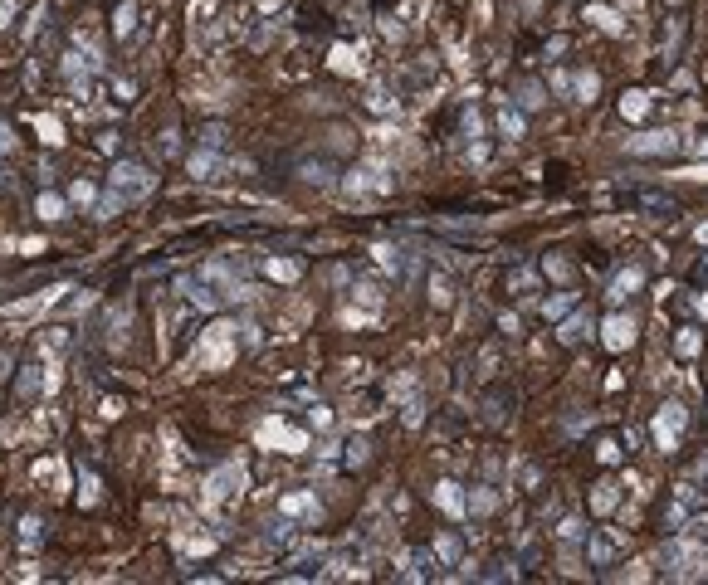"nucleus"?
Here are the masks:
<instances>
[{
	"label": "nucleus",
	"instance_id": "1",
	"mask_svg": "<svg viewBox=\"0 0 708 585\" xmlns=\"http://www.w3.org/2000/svg\"><path fill=\"white\" fill-rule=\"evenodd\" d=\"M112 191H122L127 200L147 195L152 191V171H147L142 161H117V166H112Z\"/></svg>",
	"mask_w": 708,
	"mask_h": 585
},
{
	"label": "nucleus",
	"instance_id": "2",
	"mask_svg": "<svg viewBox=\"0 0 708 585\" xmlns=\"http://www.w3.org/2000/svg\"><path fill=\"white\" fill-rule=\"evenodd\" d=\"M684 419H689V415H684V405H674V400H669V405L655 415V444H660V449H674V444H679V434H684Z\"/></svg>",
	"mask_w": 708,
	"mask_h": 585
},
{
	"label": "nucleus",
	"instance_id": "3",
	"mask_svg": "<svg viewBox=\"0 0 708 585\" xmlns=\"http://www.w3.org/2000/svg\"><path fill=\"white\" fill-rule=\"evenodd\" d=\"M601 332H606V347H610V351H625V347L635 342V322H630L625 312H610Z\"/></svg>",
	"mask_w": 708,
	"mask_h": 585
},
{
	"label": "nucleus",
	"instance_id": "4",
	"mask_svg": "<svg viewBox=\"0 0 708 585\" xmlns=\"http://www.w3.org/2000/svg\"><path fill=\"white\" fill-rule=\"evenodd\" d=\"M674 147H679L674 132H645V137H630V152H635V156H645V152H674Z\"/></svg>",
	"mask_w": 708,
	"mask_h": 585
},
{
	"label": "nucleus",
	"instance_id": "5",
	"mask_svg": "<svg viewBox=\"0 0 708 585\" xmlns=\"http://www.w3.org/2000/svg\"><path fill=\"white\" fill-rule=\"evenodd\" d=\"M699 507V488L694 483H679V492H674V512H669V527H684V517Z\"/></svg>",
	"mask_w": 708,
	"mask_h": 585
},
{
	"label": "nucleus",
	"instance_id": "6",
	"mask_svg": "<svg viewBox=\"0 0 708 585\" xmlns=\"http://www.w3.org/2000/svg\"><path fill=\"white\" fill-rule=\"evenodd\" d=\"M615 551H620V542H615V537H591V542H586V556H591V566H606Z\"/></svg>",
	"mask_w": 708,
	"mask_h": 585
},
{
	"label": "nucleus",
	"instance_id": "7",
	"mask_svg": "<svg viewBox=\"0 0 708 585\" xmlns=\"http://www.w3.org/2000/svg\"><path fill=\"white\" fill-rule=\"evenodd\" d=\"M586 322H591L586 312H572V317L557 327V342H582V337H586Z\"/></svg>",
	"mask_w": 708,
	"mask_h": 585
},
{
	"label": "nucleus",
	"instance_id": "8",
	"mask_svg": "<svg viewBox=\"0 0 708 585\" xmlns=\"http://www.w3.org/2000/svg\"><path fill=\"white\" fill-rule=\"evenodd\" d=\"M435 497H440V507H445L450 517L464 512V497H459V488H454V483H440V488H435Z\"/></svg>",
	"mask_w": 708,
	"mask_h": 585
},
{
	"label": "nucleus",
	"instance_id": "9",
	"mask_svg": "<svg viewBox=\"0 0 708 585\" xmlns=\"http://www.w3.org/2000/svg\"><path fill=\"white\" fill-rule=\"evenodd\" d=\"M132 25H137V5H132V0H122V5H117V15H112V29H117V34H132Z\"/></svg>",
	"mask_w": 708,
	"mask_h": 585
},
{
	"label": "nucleus",
	"instance_id": "10",
	"mask_svg": "<svg viewBox=\"0 0 708 585\" xmlns=\"http://www.w3.org/2000/svg\"><path fill=\"white\" fill-rule=\"evenodd\" d=\"M630 288H640V269H625V274H615V283H610V297L620 302Z\"/></svg>",
	"mask_w": 708,
	"mask_h": 585
},
{
	"label": "nucleus",
	"instance_id": "11",
	"mask_svg": "<svg viewBox=\"0 0 708 585\" xmlns=\"http://www.w3.org/2000/svg\"><path fill=\"white\" fill-rule=\"evenodd\" d=\"M122 205H127V195H122V191H107V195L98 200V220H112Z\"/></svg>",
	"mask_w": 708,
	"mask_h": 585
},
{
	"label": "nucleus",
	"instance_id": "12",
	"mask_svg": "<svg viewBox=\"0 0 708 585\" xmlns=\"http://www.w3.org/2000/svg\"><path fill=\"white\" fill-rule=\"evenodd\" d=\"M620 112H625V117H645V112H650V98H645V93H625Z\"/></svg>",
	"mask_w": 708,
	"mask_h": 585
},
{
	"label": "nucleus",
	"instance_id": "13",
	"mask_svg": "<svg viewBox=\"0 0 708 585\" xmlns=\"http://www.w3.org/2000/svg\"><path fill=\"white\" fill-rule=\"evenodd\" d=\"M591 20H596L601 29H610V34L620 29V15H615V10H606V5H591Z\"/></svg>",
	"mask_w": 708,
	"mask_h": 585
},
{
	"label": "nucleus",
	"instance_id": "14",
	"mask_svg": "<svg viewBox=\"0 0 708 585\" xmlns=\"http://www.w3.org/2000/svg\"><path fill=\"white\" fill-rule=\"evenodd\" d=\"M191 171H196V176H215V171H220V161H215L210 152H196V156H191Z\"/></svg>",
	"mask_w": 708,
	"mask_h": 585
},
{
	"label": "nucleus",
	"instance_id": "15",
	"mask_svg": "<svg viewBox=\"0 0 708 585\" xmlns=\"http://www.w3.org/2000/svg\"><path fill=\"white\" fill-rule=\"evenodd\" d=\"M567 307H572V297H567V292H552V297L542 302V312H547V322H552V317H562Z\"/></svg>",
	"mask_w": 708,
	"mask_h": 585
},
{
	"label": "nucleus",
	"instance_id": "16",
	"mask_svg": "<svg viewBox=\"0 0 708 585\" xmlns=\"http://www.w3.org/2000/svg\"><path fill=\"white\" fill-rule=\"evenodd\" d=\"M591 507H596V512H610V507H615V483H601V488H596Z\"/></svg>",
	"mask_w": 708,
	"mask_h": 585
},
{
	"label": "nucleus",
	"instance_id": "17",
	"mask_svg": "<svg viewBox=\"0 0 708 585\" xmlns=\"http://www.w3.org/2000/svg\"><path fill=\"white\" fill-rule=\"evenodd\" d=\"M572 88H577V93H582V98H586V102H591V98H596V88H601V83H596V74H577V79H572Z\"/></svg>",
	"mask_w": 708,
	"mask_h": 585
},
{
	"label": "nucleus",
	"instance_id": "18",
	"mask_svg": "<svg viewBox=\"0 0 708 585\" xmlns=\"http://www.w3.org/2000/svg\"><path fill=\"white\" fill-rule=\"evenodd\" d=\"M430 297H435V307H445V302H450V278H445V274H435V278H430Z\"/></svg>",
	"mask_w": 708,
	"mask_h": 585
},
{
	"label": "nucleus",
	"instance_id": "19",
	"mask_svg": "<svg viewBox=\"0 0 708 585\" xmlns=\"http://www.w3.org/2000/svg\"><path fill=\"white\" fill-rule=\"evenodd\" d=\"M499 127H504L508 137H523V117H518L513 107H504V112H499Z\"/></svg>",
	"mask_w": 708,
	"mask_h": 585
},
{
	"label": "nucleus",
	"instance_id": "20",
	"mask_svg": "<svg viewBox=\"0 0 708 585\" xmlns=\"http://www.w3.org/2000/svg\"><path fill=\"white\" fill-rule=\"evenodd\" d=\"M269 274H274V278H299V264H294V259H274Z\"/></svg>",
	"mask_w": 708,
	"mask_h": 585
},
{
	"label": "nucleus",
	"instance_id": "21",
	"mask_svg": "<svg viewBox=\"0 0 708 585\" xmlns=\"http://www.w3.org/2000/svg\"><path fill=\"white\" fill-rule=\"evenodd\" d=\"M435 551H440V561H459V542H454V537H440Z\"/></svg>",
	"mask_w": 708,
	"mask_h": 585
},
{
	"label": "nucleus",
	"instance_id": "22",
	"mask_svg": "<svg viewBox=\"0 0 708 585\" xmlns=\"http://www.w3.org/2000/svg\"><path fill=\"white\" fill-rule=\"evenodd\" d=\"M284 512H313V497L299 492V497H284Z\"/></svg>",
	"mask_w": 708,
	"mask_h": 585
},
{
	"label": "nucleus",
	"instance_id": "23",
	"mask_svg": "<svg viewBox=\"0 0 708 585\" xmlns=\"http://www.w3.org/2000/svg\"><path fill=\"white\" fill-rule=\"evenodd\" d=\"M59 210H64V205H59L54 195H44V200H39V215H44V220H59Z\"/></svg>",
	"mask_w": 708,
	"mask_h": 585
},
{
	"label": "nucleus",
	"instance_id": "24",
	"mask_svg": "<svg viewBox=\"0 0 708 585\" xmlns=\"http://www.w3.org/2000/svg\"><path fill=\"white\" fill-rule=\"evenodd\" d=\"M596 454H601V464H615V459H620V449H615L610 439H601V444H596Z\"/></svg>",
	"mask_w": 708,
	"mask_h": 585
},
{
	"label": "nucleus",
	"instance_id": "25",
	"mask_svg": "<svg viewBox=\"0 0 708 585\" xmlns=\"http://www.w3.org/2000/svg\"><path fill=\"white\" fill-rule=\"evenodd\" d=\"M679 351L694 356V351H699V337H694V332H679Z\"/></svg>",
	"mask_w": 708,
	"mask_h": 585
},
{
	"label": "nucleus",
	"instance_id": "26",
	"mask_svg": "<svg viewBox=\"0 0 708 585\" xmlns=\"http://www.w3.org/2000/svg\"><path fill=\"white\" fill-rule=\"evenodd\" d=\"M347 459H352V464H362V459H367V444H362V439H352V444H347Z\"/></svg>",
	"mask_w": 708,
	"mask_h": 585
},
{
	"label": "nucleus",
	"instance_id": "27",
	"mask_svg": "<svg viewBox=\"0 0 708 585\" xmlns=\"http://www.w3.org/2000/svg\"><path fill=\"white\" fill-rule=\"evenodd\" d=\"M372 107H376V112H386V107H391V93H386V88H376V93H372Z\"/></svg>",
	"mask_w": 708,
	"mask_h": 585
},
{
	"label": "nucleus",
	"instance_id": "28",
	"mask_svg": "<svg viewBox=\"0 0 708 585\" xmlns=\"http://www.w3.org/2000/svg\"><path fill=\"white\" fill-rule=\"evenodd\" d=\"M494 507V492H474V512H489Z\"/></svg>",
	"mask_w": 708,
	"mask_h": 585
},
{
	"label": "nucleus",
	"instance_id": "29",
	"mask_svg": "<svg viewBox=\"0 0 708 585\" xmlns=\"http://www.w3.org/2000/svg\"><path fill=\"white\" fill-rule=\"evenodd\" d=\"M577 532H582V522H577V517H567V522H562V542H572Z\"/></svg>",
	"mask_w": 708,
	"mask_h": 585
},
{
	"label": "nucleus",
	"instance_id": "30",
	"mask_svg": "<svg viewBox=\"0 0 708 585\" xmlns=\"http://www.w3.org/2000/svg\"><path fill=\"white\" fill-rule=\"evenodd\" d=\"M0 152H10V127L0 122Z\"/></svg>",
	"mask_w": 708,
	"mask_h": 585
},
{
	"label": "nucleus",
	"instance_id": "31",
	"mask_svg": "<svg viewBox=\"0 0 708 585\" xmlns=\"http://www.w3.org/2000/svg\"><path fill=\"white\" fill-rule=\"evenodd\" d=\"M699 312H704V317H708V297H699Z\"/></svg>",
	"mask_w": 708,
	"mask_h": 585
},
{
	"label": "nucleus",
	"instance_id": "32",
	"mask_svg": "<svg viewBox=\"0 0 708 585\" xmlns=\"http://www.w3.org/2000/svg\"><path fill=\"white\" fill-rule=\"evenodd\" d=\"M699 152H708V142H704V147H699Z\"/></svg>",
	"mask_w": 708,
	"mask_h": 585
}]
</instances>
